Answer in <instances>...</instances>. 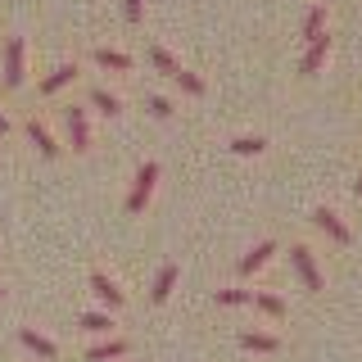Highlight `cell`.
Listing matches in <instances>:
<instances>
[{
    "instance_id": "9a60e30c",
    "label": "cell",
    "mask_w": 362,
    "mask_h": 362,
    "mask_svg": "<svg viewBox=\"0 0 362 362\" xmlns=\"http://www.w3.org/2000/svg\"><path fill=\"white\" fill-rule=\"evenodd\" d=\"M254 303L272 317V322H286V313H290L286 299H281V294H272V290H254Z\"/></svg>"
},
{
    "instance_id": "52a82bcc",
    "label": "cell",
    "mask_w": 362,
    "mask_h": 362,
    "mask_svg": "<svg viewBox=\"0 0 362 362\" xmlns=\"http://www.w3.org/2000/svg\"><path fill=\"white\" fill-rule=\"evenodd\" d=\"M113 358H127V339L122 335H105L100 344L86 349V362H113Z\"/></svg>"
},
{
    "instance_id": "8fae6325",
    "label": "cell",
    "mask_w": 362,
    "mask_h": 362,
    "mask_svg": "<svg viewBox=\"0 0 362 362\" xmlns=\"http://www.w3.org/2000/svg\"><path fill=\"white\" fill-rule=\"evenodd\" d=\"M28 141L37 145V150H41L45 158H59V141L50 136V127H45L41 118H32V122H28Z\"/></svg>"
},
{
    "instance_id": "e0dca14e",
    "label": "cell",
    "mask_w": 362,
    "mask_h": 362,
    "mask_svg": "<svg viewBox=\"0 0 362 362\" xmlns=\"http://www.w3.org/2000/svg\"><path fill=\"white\" fill-rule=\"evenodd\" d=\"M95 64L100 68H113V73H127V68H132V54L113 50V45H100V50H95Z\"/></svg>"
},
{
    "instance_id": "ac0fdd59",
    "label": "cell",
    "mask_w": 362,
    "mask_h": 362,
    "mask_svg": "<svg viewBox=\"0 0 362 362\" xmlns=\"http://www.w3.org/2000/svg\"><path fill=\"white\" fill-rule=\"evenodd\" d=\"M150 64L158 68V73H168V77L177 82V73H181V59H177V54H168L163 45H154V50H150Z\"/></svg>"
},
{
    "instance_id": "5bb4252c",
    "label": "cell",
    "mask_w": 362,
    "mask_h": 362,
    "mask_svg": "<svg viewBox=\"0 0 362 362\" xmlns=\"http://www.w3.org/2000/svg\"><path fill=\"white\" fill-rule=\"evenodd\" d=\"M68 82H77V64H59L50 77H41V95H54V90H64Z\"/></svg>"
},
{
    "instance_id": "9c48e42d",
    "label": "cell",
    "mask_w": 362,
    "mask_h": 362,
    "mask_svg": "<svg viewBox=\"0 0 362 362\" xmlns=\"http://www.w3.org/2000/svg\"><path fill=\"white\" fill-rule=\"evenodd\" d=\"M272 254H276V240H258V245L240 258V276H254V272H263V267L272 263Z\"/></svg>"
},
{
    "instance_id": "7a4b0ae2",
    "label": "cell",
    "mask_w": 362,
    "mask_h": 362,
    "mask_svg": "<svg viewBox=\"0 0 362 362\" xmlns=\"http://www.w3.org/2000/svg\"><path fill=\"white\" fill-rule=\"evenodd\" d=\"M290 263H294V272H299V281H303V290H308V294H322L326 290V281H322V272H317V258H313L308 245H294L290 249Z\"/></svg>"
},
{
    "instance_id": "ffe728a7",
    "label": "cell",
    "mask_w": 362,
    "mask_h": 362,
    "mask_svg": "<svg viewBox=\"0 0 362 362\" xmlns=\"http://www.w3.org/2000/svg\"><path fill=\"white\" fill-rule=\"evenodd\" d=\"M218 303H222V308H245V303H254V290H245V286L218 290Z\"/></svg>"
},
{
    "instance_id": "ba28073f",
    "label": "cell",
    "mask_w": 362,
    "mask_h": 362,
    "mask_svg": "<svg viewBox=\"0 0 362 362\" xmlns=\"http://www.w3.org/2000/svg\"><path fill=\"white\" fill-rule=\"evenodd\" d=\"M90 290L100 294V303H105V308H122V303H127V294L118 290V281H109L105 272H90Z\"/></svg>"
},
{
    "instance_id": "6da1fadb",
    "label": "cell",
    "mask_w": 362,
    "mask_h": 362,
    "mask_svg": "<svg viewBox=\"0 0 362 362\" xmlns=\"http://www.w3.org/2000/svg\"><path fill=\"white\" fill-rule=\"evenodd\" d=\"M154 181H158V163H154V158H145V163L136 168L132 195H127V213H145V204H150V195H154Z\"/></svg>"
},
{
    "instance_id": "2e32d148",
    "label": "cell",
    "mask_w": 362,
    "mask_h": 362,
    "mask_svg": "<svg viewBox=\"0 0 362 362\" xmlns=\"http://www.w3.org/2000/svg\"><path fill=\"white\" fill-rule=\"evenodd\" d=\"M90 105H95L100 113H109V118H118V113H122V100L113 95L109 86H90Z\"/></svg>"
},
{
    "instance_id": "7402d4cb",
    "label": "cell",
    "mask_w": 362,
    "mask_h": 362,
    "mask_svg": "<svg viewBox=\"0 0 362 362\" xmlns=\"http://www.w3.org/2000/svg\"><path fill=\"white\" fill-rule=\"evenodd\" d=\"M231 150L249 158V154H263V150H267V141H263V136H235V141H231Z\"/></svg>"
},
{
    "instance_id": "8992f818",
    "label": "cell",
    "mask_w": 362,
    "mask_h": 362,
    "mask_svg": "<svg viewBox=\"0 0 362 362\" xmlns=\"http://www.w3.org/2000/svg\"><path fill=\"white\" fill-rule=\"evenodd\" d=\"M326 59H331V37L322 32V37H313V41H308V54L299 59V73H303V77H313Z\"/></svg>"
},
{
    "instance_id": "4316f807",
    "label": "cell",
    "mask_w": 362,
    "mask_h": 362,
    "mask_svg": "<svg viewBox=\"0 0 362 362\" xmlns=\"http://www.w3.org/2000/svg\"><path fill=\"white\" fill-rule=\"evenodd\" d=\"M354 190H358V195H362V177H358V181H354Z\"/></svg>"
},
{
    "instance_id": "484cf974",
    "label": "cell",
    "mask_w": 362,
    "mask_h": 362,
    "mask_svg": "<svg viewBox=\"0 0 362 362\" xmlns=\"http://www.w3.org/2000/svg\"><path fill=\"white\" fill-rule=\"evenodd\" d=\"M9 132H14V122H9V113L0 109V136H9Z\"/></svg>"
},
{
    "instance_id": "5b68a950",
    "label": "cell",
    "mask_w": 362,
    "mask_h": 362,
    "mask_svg": "<svg viewBox=\"0 0 362 362\" xmlns=\"http://www.w3.org/2000/svg\"><path fill=\"white\" fill-rule=\"evenodd\" d=\"M313 226H317V231H326V235H331V240H335L339 249H344V245H354V231H349L344 218H339L335 209H326V204H322V209H313Z\"/></svg>"
},
{
    "instance_id": "603a6c76",
    "label": "cell",
    "mask_w": 362,
    "mask_h": 362,
    "mask_svg": "<svg viewBox=\"0 0 362 362\" xmlns=\"http://www.w3.org/2000/svg\"><path fill=\"white\" fill-rule=\"evenodd\" d=\"M177 86L186 90V95H204V77L190 73V68H181V73H177Z\"/></svg>"
},
{
    "instance_id": "cb8c5ba5",
    "label": "cell",
    "mask_w": 362,
    "mask_h": 362,
    "mask_svg": "<svg viewBox=\"0 0 362 362\" xmlns=\"http://www.w3.org/2000/svg\"><path fill=\"white\" fill-rule=\"evenodd\" d=\"M122 14H127V23H141V14H145V0H122Z\"/></svg>"
},
{
    "instance_id": "d4e9b609",
    "label": "cell",
    "mask_w": 362,
    "mask_h": 362,
    "mask_svg": "<svg viewBox=\"0 0 362 362\" xmlns=\"http://www.w3.org/2000/svg\"><path fill=\"white\" fill-rule=\"evenodd\" d=\"M150 113L154 118H173V105H168L163 95H150Z\"/></svg>"
},
{
    "instance_id": "d6986e66",
    "label": "cell",
    "mask_w": 362,
    "mask_h": 362,
    "mask_svg": "<svg viewBox=\"0 0 362 362\" xmlns=\"http://www.w3.org/2000/svg\"><path fill=\"white\" fill-rule=\"evenodd\" d=\"M82 331H90V335H113V313H82Z\"/></svg>"
},
{
    "instance_id": "83f0119b",
    "label": "cell",
    "mask_w": 362,
    "mask_h": 362,
    "mask_svg": "<svg viewBox=\"0 0 362 362\" xmlns=\"http://www.w3.org/2000/svg\"><path fill=\"white\" fill-rule=\"evenodd\" d=\"M0 299H5V290H0Z\"/></svg>"
},
{
    "instance_id": "30bf717a",
    "label": "cell",
    "mask_w": 362,
    "mask_h": 362,
    "mask_svg": "<svg viewBox=\"0 0 362 362\" xmlns=\"http://www.w3.org/2000/svg\"><path fill=\"white\" fill-rule=\"evenodd\" d=\"M177 276H181V267H177V263H163V267H158V276H154V290H150V303H168V299H173V290H177Z\"/></svg>"
},
{
    "instance_id": "44dd1931",
    "label": "cell",
    "mask_w": 362,
    "mask_h": 362,
    "mask_svg": "<svg viewBox=\"0 0 362 362\" xmlns=\"http://www.w3.org/2000/svg\"><path fill=\"white\" fill-rule=\"evenodd\" d=\"M322 28H326V5H313L308 9V18H303V37H322Z\"/></svg>"
},
{
    "instance_id": "3957f363",
    "label": "cell",
    "mask_w": 362,
    "mask_h": 362,
    "mask_svg": "<svg viewBox=\"0 0 362 362\" xmlns=\"http://www.w3.org/2000/svg\"><path fill=\"white\" fill-rule=\"evenodd\" d=\"M23 77H28V41H23V37H9L5 41V86L9 90L23 86Z\"/></svg>"
},
{
    "instance_id": "4fadbf2b",
    "label": "cell",
    "mask_w": 362,
    "mask_h": 362,
    "mask_svg": "<svg viewBox=\"0 0 362 362\" xmlns=\"http://www.w3.org/2000/svg\"><path fill=\"white\" fill-rule=\"evenodd\" d=\"M240 349H249V354H276L281 339L267 331H240Z\"/></svg>"
},
{
    "instance_id": "7c38bea8",
    "label": "cell",
    "mask_w": 362,
    "mask_h": 362,
    "mask_svg": "<svg viewBox=\"0 0 362 362\" xmlns=\"http://www.w3.org/2000/svg\"><path fill=\"white\" fill-rule=\"evenodd\" d=\"M18 339H23V344H28V349H32L37 358H45V362H50V358H59V349H54V339H45L41 331H32V326H23V331H18Z\"/></svg>"
},
{
    "instance_id": "277c9868",
    "label": "cell",
    "mask_w": 362,
    "mask_h": 362,
    "mask_svg": "<svg viewBox=\"0 0 362 362\" xmlns=\"http://www.w3.org/2000/svg\"><path fill=\"white\" fill-rule=\"evenodd\" d=\"M64 127H68V145H73L77 154H86L90 150V118H86L82 105H68L64 109Z\"/></svg>"
}]
</instances>
